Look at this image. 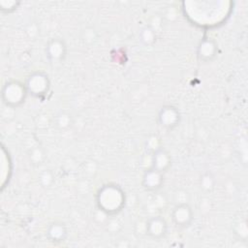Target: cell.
Returning a JSON list of instances; mask_svg holds the SVG:
<instances>
[{"label":"cell","instance_id":"cell-1","mask_svg":"<svg viewBox=\"0 0 248 248\" xmlns=\"http://www.w3.org/2000/svg\"><path fill=\"white\" fill-rule=\"evenodd\" d=\"M185 16L195 25L202 28L217 27L229 17L230 2H184Z\"/></svg>","mask_w":248,"mask_h":248},{"label":"cell","instance_id":"cell-2","mask_svg":"<svg viewBox=\"0 0 248 248\" xmlns=\"http://www.w3.org/2000/svg\"><path fill=\"white\" fill-rule=\"evenodd\" d=\"M96 204L100 211L108 216L118 214L126 204L123 189L115 183L103 185L97 192Z\"/></svg>","mask_w":248,"mask_h":248},{"label":"cell","instance_id":"cell-3","mask_svg":"<svg viewBox=\"0 0 248 248\" xmlns=\"http://www.w3.org/2000/svg\"><path fill=\"white\" fill-rule=\"evenodd\" d=\"M27 94L24 83L18 80H10L2 88V101L7 107L17 108L24 103Z\"/></svg>","mask_w":248,"mask_h":248},{"label":"cell","instance_id":"cell-4","mask_svg":"<svg viewBox=\"0 0 248 248\" xmlns=\"http://www.w3.org/2000/svg\"><path fill=\"white\" fill-rule=\"evenodd\" d=\"M27 92L36 98H42L47 94L50 87L48 76L44 72H34L28 76L25 81Z\"/></svg>","mask_w":248,"mask_h":248},{"label":"cell","instance_id":"cell-5","mask_svg":"<svg viewBox=\"0 0 248 248\" xmlns=\"http://www.w3.org/2000/svg\"><path fill=\"white\" fill-rule=\"evenodd\" d=\"M173 224L179 229L188 228L194 219V212L187 202H179L171 211Z\"/></svg>","mask_w":248,"mask_h":248},{"label":"cell","instance_id":"cell-6","mask_svg":"<svg viewBox=\"0 0 248 248\" xmlns=\"http://www.w3.org/2000/svg\"><path fill=\"white\" fill-rule=\"evenodd\" d=\"M158 121L163 128L167 130H173L180 123L179 110L171 105H166L161 108L158 113Z\"/></svg>","mask_w":248,"mask_h":248},{"label":"cell","instance_id":"cell-7","mask_svg":"<svg viewBox=\"0 0 248 248\" xmlns=\"http://www.w3.org/2000/svg\"><path fill=\"white\" fill-rule=\"evenodd\" d=\"M67 53V46L60 38H53L48 41L46 47V55L52 63L62 62Z\"/></svg>","mask_w":248,"mask_h":248},{"label":"cell","instance_id":"cell-8","mask_svg":"<svg viewBox=\"0 0 248 248\" xmlns=\"http://www.w3.org/2000/svg\"><path fill=\"white\" fill-rule=\"evenodd\" d=\"M146 234L153 239H162L168 232V224L164 217L158 215L149 218L145 226Z\"/></svg>","mask_w":248,"mask_h":248},{"label":"cell","instance_id":"cell-9","mask_svg":"<svg viewBox=\"0 0 248 248\" xmlns=\"http://www.w3.org/2000/svg\"><path fill=\"white\" fill-rule=\"evenodd\" d=\"M164 184V172H161L153 168L146 169L144 170L141 185L149 192L158 191Z\"/></svg>","mask_w":248,"mask_h":248},{"label":"cell","instance_id":"cell-10","mask_svg":"<svg viewBox=\"0 0 248 248\" xmlns=\"http://www.w3.org/2000/svg\"><path fill=\"white\" fill-rule=\"evenodd\" d=\"M217 52H218L217 43L211 38H203L198 46L197 55L201 61L210 62L216 57Z\"/></svg>","mask_w":248,"mask_h":248},{"label":"cell","instance_id":"cell-11","mask_svg":"<svg viewBox=\"0 0 248 248\" xmlns=\"http://www.w3.org/2000/svg\"><path fill=\"white\" fill-rule=\"evenodd\" d=\"M171 165V157L170 153L163 147L151 154V167L161 172H166Z\"/></svg>","mask_w":248,"mask_h":248},{"label":"cell","instance_id":"cell-12","mask_svg":"<svg viewBox=\"0 0 248 248\" xmlns=\"http://www.w3.org/2000/svg\"><path fill=\"white\" fill-rule=\"evenodd\" d=\"M68 235V230L64 223L56 221L51 223L46 230V237L49 241L58 243L66 239Z\"/></svg>","mask_w":248,"mask_h":248},{"label":"cell","instance_id":"cell-13","mask_svg":"<svg viewBox=\"0 0 248 248\" xmlns=\"http://www.w3.org/2000/svg\"><path fill=\"white\" fill-rule=\"evenodd\" d=\"M156 31L153 30L150 26H145L144 28L141 29L140 33V41L144 45V46H151L155 43L156 41Z\"/></svg>","mask_w":248,"mask_h":248},{"label":"cell","instance_id":"cell-14","mask_svg":"<svg viewBox=\"0 0 248 248\" xmlns=\"http://www.w3.org/2000/svg\"><path fill=\"white\" fill-rule=\"evenodd\" d=\"M161 147V140L156 135L149 136L145 140V151L147 154H153Z\"/></svg>","mask_w":248,"mask_h":248},{"label":"cell","instance_id":"cell-15","mask_svg":"<svg viewBox=\"0 0 248 248\" xmlns=\"http://www.w3.org/2000/svg\"><path fill=\"white\" fill-rule=\"evenodd\" d=\"M72 125V117L67 112H60L55 117V126L60 130H65Z\"/></svg>","mask_w":248,"mask_h":248},{"label":"cell","instance_id":"cell-16","mask_svg":"<svg viewBox=\"0 0 248 248\" xmlns=\"http://www.w3.org/2000/svg\"><path fill=\"white\" fill-rule=\"evenodd\" d=\"M215 185V179L213 175L209 172H205L201 176L200 179V186L203 191L209 192L214 188Z\"/></svg>","mask_w":248,"mask_h":248},{"label":"cell","instance_id":"cell-17","mask_svg":"<svg viewBox=\"0 0 248 248\" xmlns=\"http://www.w3.org/2000/svg\"><path fill=\"white\" fill-rule=\"evenodd\" d=\"M29 157H30V160L33 162V164L39 165L43 162L45 158V154L40 147H35L31 150Z\"/></svg>","mask_w":248,"mask_h":248},{"label":"cell","instance_id":"cell-18","mask_svg":"<svg viewBox=\"0 0 248 248\" xmlns=\"http://www.w3.org/2000/svg\"><path fill=\"white\" fill-rule=\"evenodd\" d=\"M18 5L19 2L17 1H0V9L3 13H12Z\"/></svg>","mask_w":248,"mask_h":248}]
</instances>
